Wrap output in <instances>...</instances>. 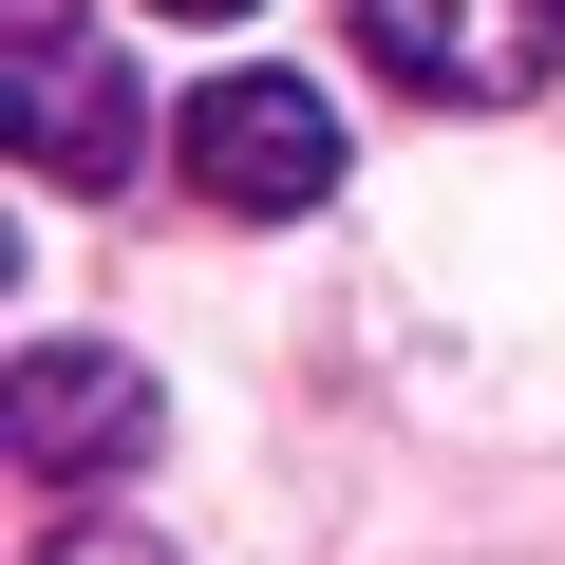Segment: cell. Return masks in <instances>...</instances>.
Returning <instances> with one entry per match:
<instances>
[{"mask_svg":"<svg viewBox=\"0 0 565 565\" xmlns=\"http://www.w3.org/2000/svg\"><path fill=\"white\" fill-rule=\"evenodd\" d=\"M170 170H189L207 207L282 226V207L340 189V95H321V76H207V95L170 114Z\"/></svg>","mask_w":565,"mask_h":565,"instance_id":"cell-1","label":"cell"},{"mask_svg":"<svg viewBox=\"0 0 565 565\" xmlns=\"http://www.w3.org/2000/svg\"><path fill=\"white\" fill-rule=\"evenodd\" d=\"M20 151L57 170V189H114L132 151H151V114H132V76L57 20V0H20Z\"/></svg>","mask_w":565,"mask_h":565,"instance_id":"cell-4","label":"cell"},{"mask_svg":"<svg viewBox=\"0 0 565 565\" xmlns=\"http://www.w3.org/2000/svg\"><path fill=\"white\" fill-rule=\"evenodd\" d=\"M151 20H207V39H226V20H264V0H151Z\"/></svg>","mask_w":565,"mask_h":565,"instance_id":"cell-6","label":"cell"},{"mask_svg":"<svg viewBox=\"0 0 565 565\" xmlns=\"http://www.w3.org/2000/svg\"><path fill=\"white\" fill-rule=\"evenodd\" d=\"M39 565H170V546H151V527H57Z\"/></svg>","mask_w":565,"mask_h":565,"instance_id":"cell-5","label":"cell"},{"mask_svg":"<svg viewBox=\"0 0 565 565\" xmlns=\"http://www.w3.org/2000/svg\"><path fill=\"white\" fill-rule=\"evenodd\" d=\"M0 452H20V471H57V490L132 471V452H151V359H95V340H39L20 377H0Z\"/></svg>","mask_w":565,"mask_h":565,"instance_id":"cell-3","label":"cell"},{"mask_svg":"<svg viewBox=\"0 0 565 565\" xmlns=\"http://www.w3.org/2000/svg\"><path fill=\"white\" fill-rule=\"evenodd\" d=\"M359 57L434 114H509L565 76V0H359Z\"/></svg>","mask_w":565,"mask_h":565,"instance_id":"cell-2","label":"cell"}]
</instances>
